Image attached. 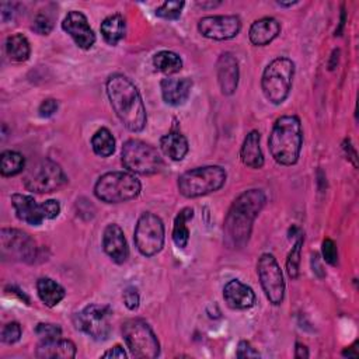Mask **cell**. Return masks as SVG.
<instances>
[{"label": "cell", "instance_id": "f1b7e54d", "mask_svg": "<svg viewBox=\"0 0 359 359\" xmlns=\"http://www.w3.org/2000/svg\"><path fill=\"white\" fill-rule=\"evenodd\" d=\"M153 65L164 74H174L182 69L181 57L171 50H160L153 56Z\"/></svg>", "mask_w": 359, "mask_h": 359}, {"label": "cell", "instance_id": "c3c4849f", "mask_svg": "<svg viewBox=\"0 0 359 359\" xmlns=\"http://www.w3.org/2000/svg\"><path fill=\"white\" fill-rule=\"evenodd\" d=\"M294 4H297V1H290V3H283V1H278V6H280V7H292V6H294Z\"/></svg>", "mask_w": 359, "mask_h": 359}, {"label": "cell", "instance_id": "e0dca14e", "mask_svg": "<svg viewBox=\"0 0 359 359\" xmlns=\"http://www.w3.org/2000/svg\"><path fill=\"white\" fill-rule=\"evenodd\" d=\"M102 248L105 254L115 264H123L128 259L129 257L128 243H126L123 230L116 223H111L104 229Z\"/></svg>", "mask_w": 359, "mask_h": 359}, {"label": "cell", "instance_id": "ab89813d", "mask_svg": "<svg viewBox=\"0 0 359 359\" xmlns=\"http://www.w3.org/2000/svg\"><path fill=\"white\" fill-rule=\"evenodd\" d=\"M237 358H259V353L247 341H240L236 352Z\"/></svg>", "mask_w": 359, "mask_h": 359}, {"label": "cell", "instance_id": "5bb4252c", "mask_svg": "<svg viewBox=\"0 0 359 359\" xmlns=\"http://www.w3.org/2000/svg\"><path fill=\"white\" fill-rule=\"evenodd\" d=\"M241 29V20L237 15H206L198 22L201 35L215 41L234 38Z\"/></svg>", "mask_w": 359, "mask_h": 359}, {"label": "cell", "instance_id": "44dd1931", "mask_svg": "<svg viewBox=\"0 0 359 359\" xmlns=\"http://www.w3.org/2000/svg\"><path fill=\"white\" fill-rule=\"evenodd\" d=\"M280 32V24L273 17H264L254 21L250 27L248 36L252 45L265 46L271 43Z\"/></svg>", "mask_w": 359, "mask_h": 359}, {"label": "cell", "instance_id": "cb8c5ba5", "mask_svg": "<svg viewBox=\"0 0 359 359\" xmlns=\"http://www.w3.org/2000/svg\"><path fill=\"white\" fill-rule=\"evenodd\" d=\"M160 149L163 154L168 158L174 161H181L187 156L189 146L187 137L182 133L171 130L160 139Z\"/></svg>", "mask_w": 359, "mask_h": 359}, {"label": "cell", "instance_id": "ac0fdd59", "mask_svg": "<svg viewBox=\"0 0 359 359\" xmlns=\"http://www.w3.org/2000/svg\"><path fill=\"white\" fill-rule=\"evenodd\" d=\"M216 74L222 93L224 95H231L238 86L240 77L238 62L233 53L224 52L219 56L216 62Z\"/></svg>", "mask_w": 359, "mask_h": 359}, {"label": "cell", "instance_id": "277c9868", "mask_svg": "<svg viewBox=\"0 0 359 359\" xmlns=\"http://www.w3.org/2000/svg\"><path fill=\"white\" fill-rule=\"evenodd\" d=\"M226 182V171L220 165L196 167L178 177L177 187L185 198H199L220 189Z\"/></svg>", "mask_w": 359, "mask_h": 359}, {"label": "cell", "instance_id": "7402d4cb", "mask_svg": "<svg viewBox=\"0 0 359 359\" xmlns=\"http://www.w3.org/2000/svg\"><path fill=\"white\" fill-rule=\"evenodd\" d=\"M36 356L42 359H72L76 356V345L70 339H50L41 341L36 348Z\"/></svg>", "mask_w": 359, "mask_h": 359}, {"label": "cell", "instance_id": "ee69618b", "mask_svg": "<svg viewBox=\"0 0 359 359\" xmlns=\"http://www.w3.org/2000/svg\"><path fill=\"white\" fill-rule=\"evenodd\" d=\"M342 149L345 150V153H346V156L352 160V163H353V165L356 167L358 165V163H356V151H355V149H353V146L351 144V140L349 139H346L345 142H344V144H342Z\"/></svg>", "mask_w": 359, "mask_h": 359}, {"label": "cell", "instance_id": "60d3db41", "mask_svg": "<svg viewBox=\"0 0 359 359\" xmlns=\"http://www.w3.org/2000/svg\"><path fill=\"white\" fill-rule=\"evenodd\" d=\"M102 358H118V359H125L126 358V352L123 351V348L121 345H115L111 349L105 351L102 355Z\"/></svg>", "mask_w": 359, "mask_h": 359}, {"label": "cell", "instance_id": "52a82bcc", "mask_svg": "<svg viewBox=\"0 0 359 359\" xmlns=\"http://www.w3.org/2000/svg\"><path fill=\"white\" fill-rule=\"evenodd\" d=\"M121 160L129 172L142 175H151L163 168V158L158 150L139 139H129L123 143Z\"/></svg>", "mask_w": 359, "mask_h": 359}, {"label": "cell", "instance_id": "f6af8a7d", "mask_svg": "<svg viewBox=\"0 0 359 359\" xmlns=\"http://www.w3.org/2000/svg\"><path fill=\"white\" fill-rule=\"evenodd\" d=\"M294 358H297V359H306V358H309V351H307L306 345H303V344H300V342L296 344V348H294Z\"/></svg>", "mask_w": 359, "mask_h": 359}, {"label": "cell", "instance_id": "9a60e30c", "mask_svg": "<svg viewBox=\"0 0 359 359\" xmlns=\"http://www.w3.org/2000/svg\"><path fill=\"white\" fill-rule=\"evenodd\" d=\"M62 28L81 49H90L95 42V34L90 27L87 17L80 11H69L63 18Z\"/></svg>", "mask_w": 359, "mask_h": 359}, {"label": "cell", "instance_id": "d6986e66", "mask_svg": "<svg viewBox=\"0 0 359 359\" xmlns=\"http://www.w3.org/2000/svg\"><path fill=\"white\" fill-rule=\"evenodd\" d=\"M223 299L229 307L236 310L250 309L257 300L254 290L238 279H231L224 285Z\"/></svg>", "mask_w": 359, "mask_h": 359}, {"label": "cell", "instance_id": "ba28073f", "mask_svg": "<svg viewBox=\"0 0 359 359\" xmlns=\"http://www.w3.org/2000/svg\"><path fill=\"white\" fill-rule=\"evenodd\" d=\"M67 177L63 168L50 158L36 160L29 165L22 178L24 187L36 194L55 192L65 187Z\"/></svg>", "mask_w": 359, "mask_h": 359}, {"label": "cell", "instance_id": "74e56055", "mask_svg": "<svg viewBox=\"0 0 359 359\" xmlns=\"http://www.w3.org/2000/svg\"><path fill=\"white\" fill-rule=\"evenodd\" d=\"M122 299H123L125 306H126L129 310H136V309L139 307L140 297H139V292H137L136 287H133V286L126 287V289L123 290Z\"/></svg>", "mask_w": 359, "mask_h": 359}, {"label": "cell", "instance_id": "836d02e7", "mask_svg": "<svg viewBox=\"0 0 359 359\" xmlns=\"http://www.w3.org/2000/svg\"><path fill=\"white\" fill-rule=\"evenodd\" d=\"M35 334L41 341H50L57 339L62 337V328L56 324L49 323H39L35 327Z\"/></svg>", "mask_w": 359, "mask_h": 359}, {"label": "cell", "instance_id": "7c38bea8", "mask_svg": "<svg viewBox=\"0 0 359 359\" xmlns=\"http://www.w3.org/2000/svg\"><path fill=\"white\" fill-rule=\"evenodd\" d=\"M257 273L269 303L280 304L285 296V280L276 258L268 252L262 254L257 264Z\"/></svg>", "mask_w": 359, "mask_h": 359}, {"label": "cell", "instance_id": "9c48e42d", "mask_svg": "<svg viewBox=\"0 0 359 359\" xmlns=\"http://www.w3.org/2000/svg\"><path fill=\"white\" fill-rule=\"evenodd\" d=\"M122 335L129 352L135 358L153 359L160 355V342L144 320H126L122 325Z\"/></svg>", "mask_w": 359, "mask_h": 359}, {"label": "cell", "instance_id": "e575fe53", "mask_svg": "<svg viewBox=\"0 0 359 359\" xmlns=\"http://www.w3.org/2000/svg\"><path fill=\"white\" fill-rule=\"evenodd\" d=\"M21 325L17 321H11L7 323L3 328H1V341L4 344H15L20 338H21Z\"/></svg>", "mask_w": 359, "mask_h": 359}, {"label": "cell", "instance_id": "4dcf8cb0", "mask_svg": "<svg viewBox=\"0 0 359 359\" xmlns=\"http://www.w3.org/2000/svg\"><path fill=\"white\" fill-rule=\"evenodd\" d=\"M91 147L97 156L109 157L115 151V139L109 129L100 128L91 137Z\"/></svg>", "mask_w": 359, "mask_h": 359}, {"label": "cell", "instance_id": "8fae6325", "mask_svg": "<svg viewBox=\"0 0 359 359\" xmlns=\"http://www.w3.org/2000/svg\"><path fill=\"white\" fill-rule=\"evenodd\" d=\"M135 244L139 252L144 257H153L161 251L164 245V224L163 220L151 213L144 212L135 227Z\"/></svg>", "mask_w": 359, "mask_h": 359}, {"label": "cell", "instance_id": "ffe728a7", "mask_svg": "<svg viewBox=\"0 0 359 359\" xmlns=\"http://www.w3.org/2000/svg\"><path fill=\"white\" fill-rule=\"evenodd\" d=\"M160 88L164 102L178 107L188 100L192 90V80L188 77H164L160 83Z\"/></svg>", "mask_w": 359, "mask_h": 359}, {"label": "cell", "instance_id": "2e32d148", "mask_svg": "<svg viewBox=\"0 0 359 359\" xmlns=\"http://www.w3.org/2000/svg\"><path fill=\"white\" fill-rule=\"evenodd\" d=\"M11 205L14 208L15 216L27 224L39 226V224H42L43 220H48L45 202L36 203V201L29 195L13 194Z\"/></svg>", "mask_w": 359, "mask_h": 359}, {"label": "cell", "instance_id": "b9f144b4", "mask_svg": "<svg viewBox=\"0 0 359 359\" xmlns=\"http://www.w3.org/2000/svg\"><path fill=\"white\" fill-rule=\"evenodd\" d=\"M311 266H313V272H314L318 278H324V276H325V271L323 269V265L320 264L318 254H313V255H311Z\"/></svg>", "mask_w": 359, "mask_h": 359}, {"label": "cell", "instance_id": "1f68e13d", "mask_svg": "<svg viewBox=\"0 0 359 359\" xmlns=\"http://www.w3.org/2000/svg\"><path fill=\"white\" fill-rule=\"evenodd\" d=\"M303 241H304V237H303V233L297 237L296 243L293 244L289 255H287V259H286V272L289 275V278L292 279H296L297 275H299V264H300V251H302V245H303Z\"/></svg>", "mask_w": 359, "mask_h": 359}, {"label": "cell", "instance_id": "3957f363", "mask_svg": "<svg viewBox=\"0 0 359 359\" xmlns=\"http://www.w3.org/2000/svg\"><path fill=\"white\" fill-rule=\"evenodd\" d=\"M268 144L271 154L278 164H296L303 144L300 119L296 115H283L278 118L272 126Z\"/></svg>", "mask_w": 359, "mask_h": 359}, {"label": "cell", "instance_id": "484cf974", "mask_svg": "<svg viewBox=\"0 0 359 359\" xmlns=\"http://www.w3.org/2000/svg\"><path fill=\"white\" fill-rule=\"evenodd\" d=\"M101 35L108 45H116L125 36L126 24L121 14H112L101 22Z\"/></svg>", "mask_w": 359, "mask_h": 359}, {"label": "cell", "instance_id": "8992f818", "mask_svg": "<svg viewBox=\"0 0 359 359\" xmlns=\"http://www.w3.org/2000/svg\"><path fill=\"white\" fill-rule=\"evenodd\" d=\"M294 74V63L285 56L276 57L265 67L261 79L264 97L275 105L282 104L292 88Z\"/></svg>", "mask_w": 359, "mask_h": 359}, {"label": "cell", "instance_id": "6da1fadb", "mask_svg": "<svg viewBox=\"0 0 359 359\" xmlns=\"http://www.w3.org/2000/svg\"><path fill=\"white\" fill-rule=\"evenodd\" d=\"M105 87L111 107L123 126L130 132L143 130L147 115L136 86L123 74H112Z\"/></svg>", "mask_w": 359, "mask_h": 359}, {"label": "cell", "instance_id": "d590c367", "mask_svg": "<svg viewBox=\"0 0 359 359\" xmlns=\"http://www.w3.org/2000/svg\"><path fill=\"white\" fill-rule=\"evenodd\" d=\"M36 34L39 35H48L52 28H53V22H52V18H49L46 14H38L35 18H34V22H32V27H31Z\"/></svg>", "mask_w": 359, "mask_h": 359}, {"label": "cell", "instance_id": "5b68a950", "mask_svg": "<svg viewBox=\"0 0 359 359\" xmlns=\"http://www.w3.org/2000/svg\"><path fill=\"white\" fill-rule=\"evenodd\" d=\"M140 189V181L128 171L105 172L94 185L95 196L105 203H121L135 199Z\"/></svg>", "mask_w": 359, "mask_h": 359}, {"label": "cell", "instance_id": "7bdbcfd3", "mask_svg": "<svg viewBox=\"0 0 359 359\" xmlns=\"http://www.w3.org/2000/svg\"><path fill=\"white\" fill-rule=\"evenodd\" d=\"M0 8H1V18H3V21H8V20L13 18V15H14V6L11 3H1Z\"/></svg>", "mask_w": 359, "mask_h": 359}, {"label": "cell", "instance_id": "bcb514c9", "mask_svg": "<svg viewBox=\"0 0 359 359\" xmlns=\"http://www.w3.org/2000/svg\"><path fill=\"white\" fill-rule=\"evenodd\" d=\"M289 238L292 240V238H297L300 234H302V230L297 227V226H292L290 229H289Z\"/></svg>", "mask_w": 359, "mask_h": 359}, {"label": "cell", "instance_id": "d4e9b609", "mask_svg": "<svg viewBox=\"0 0 359 359\" xmlns=\"http://www.w3.org/2000/svg\"><path fill=\"white\" fill-rule=\"evenodd\" d=\"M36 292H38L39 299L48 307L57 306L66 294L65 289L56 280H53L50 278H39L36 282Z\"/></svg>", "mask_w": 359, "mask_h": 359}, {"label": "cell", "instance_id": "603a6c76", "mask_svg": "<svg viewBox=\"0 0 359 359\" xmlns=\"http://www.w3.org/2000/svg\"><path fill=\"white\" fill-rule=\"evenodd\" d=\"M259 132L251 130L240 149V158L241 163L250 168H261L264 165V154L259 146Z\"/></svg>", "mask_w": 359, "mask_h": 359}, {"label": "cell", "instance_id": "30bf717a", "mask_svg": "<svg viewBox=\"0 0 359 359\" xmlns=\"http://www.w3.org/2000/svg\"><path fill=\"white\" fill-rule=\"evenodd\" d=\"M112 310L107 304H88L73 316V324L95 341H105L111 334Z\"/></svg>", "mask_w": 359, "mask_h": 359}, {"label": "cell", "instance_id": "83f0119b", "mask_svg": "<svg viewBox=\"0 0 359 359\" xmlns=\"http://www.w3.org/2000/svg\"><path fill=\"white\" fill-rule=\"evenodd\" d=\"M6 52L11 60L25 62L31 53V48L27 36L22 34L10 35L6 41Z\"/></svg>", "mask_w": 359, "mask_h": 359}, {"label": "cell", "instance_id": "f35d334b", "mask_svg": "<svg viewBox=\"0 0 359 359\" xmlns=\"http://www.w3.org/2000/svg\"><path fill=\"white\" fill-rule=\"evenodd\" d=\"M57 111V101L55 98H46L41 102L38 112L42 118H49Z\"/></svg>", "mask_w": 359, "mask_h": 359}, {"label": "cell", "instance_id": "7a4b0ae2", "mask_svg": "<svg viewBox=\"0 0 359 359\" xmlns=\"http://www.w3.org/2000/svg\"><path fill=\"white\" fill-rule=\"evenodd\" d=\"M265 202L266 196L261 189L244 191L234 199L224 219V236L230 247L241 248L247 244L252 223Z\"/></svg>", "mask_w": 359, "mask_h": 359}, {"label": "cell", "instance_id": "7dc6e473", "mask_svg": "<svg viewBox=\"0 0 359 359\" xmlns=\"http://www.w3.org/2000/svg\"><path fill=\"white\" fill-rule=\"evenodd\" d=\"M199 7H202V8H208V7H217V6H220V1H209V3H205V1H198L196 3Z\"/></svg>", "mask_w": 359, "mask_h": 359}, {"label": "cell", "instance_id": "8d00e7d4", "mask_svg": "<svg viewBox=\"0 0 359 359\" xmlns=\"http://www.w3.org/2000/svg\"><path fill=\"white\" fill-rule=\"evenodd\" d=\"M321 251H323V258L325 259V262H328L330 265H335L338 261V251H337V245L331 238H325L323 241L321 245Z\"/></svg>", "mask_w": 359, "mask_h": 359}, {"label": "cell", "instance_id": "f546056e", "mask_svg": "<svg viewBox=\"0 0 359 359\" xmlns=\"http://www.w3.org/2000/svg\"><path fill=\"white\" fill-rule=\"evenodd\" d=\"M25 158L21 153L6 150L0 156V172L3 177H13L24 170Z\"/></svg>", "mask_w": 359, "mask_h": 359}, {"label": "cell", "instance_id": "4316f807", "mask_svg": "<svg viewBox=\"0 0 359 359\" xmlns=\"http://www.w3.org/2000/svg\"><path fill=\"white\" fill-rule=\"evenodd\" d=\"M194 217V210L191 208H184L178 212L174 219L172 226V241L178 248H185L189 240V229L187 223Z\"/></svg>", "mask_w": 359, "mask_h": 359}, {"label": "cell", "instance_id": "d6a6232c", "mask_svg": "<svg viewBox=\"0 0 359 359\" xmlns=\"http://www.w3.org/2000/svg\"><path fill=\"white\" fill-rule=\"evenodd\" d=\"M184 6V1H164L160 7H157L156 15L164 20H177L180 18Z\"/></svg>", "mask_w": 359, "mask_h": 359}, {"label": "cell", "instance_id": "4fadbf2b", "mask_svg": "<svg viewBox=\"0 0 359 359\" xmlns=\"http://www.w3.org/2000/svg\"><path fill=\"white\" fill-rule=\"evenodd\" d=\"M1 257L14 261L32 264L38 257V247L34 238L18 229H1Z\"/></svg>", "mask_w": 359, "mask_h": 359}]
</instances>
